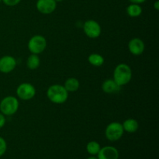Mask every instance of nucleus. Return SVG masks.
<instances>
[{"instance_id": "nucleus-13", "label": "nucleus", "mask_w": 159, "mask_h": 159, "mask_svg": "<svg viewBox=\"0 0 159 159\" xmlns=\"http://www.w3.org/2000/svg\"><path fill=\"white\" fill-rule=\"evenodd\" d=\"M122 126L124 131L128 132V133H134L139 128V124H138V121L134 119H132V118L126 120L123 123Z\"/></svg>"}, {"instance_id": "nucleus-4", "label": "nucleus", "mask_w": 159, "mask_h": 159, "mask_svg": "<svg viewBox=\"0 0 159 159\" xmlns=\"http://www.w3.org/2000/svg\"><path fill=\"white\" fill-rule=\"evenodd\" d=\"M124 132L122 124L119 122H112L106 128L105 135L109 141H116L122 138Z\"/></svg>"}, {"instance_id": "nucleus-3", "label": "nucleus", "mask_w": 159, "mask_h": 159, "mask_svg": "<svg viewBox=\"0 0 159 159\" xmlns=\"http://www.w3.org/2000/svg\"><path fill=\"white\" fill-rule=\"evenodd\" d=\"M19 109V101L12 96L3 98L0 102V111L5 116H11L17 112Z\"/></svg>"}, {"instance_id": "nucleus-18", "label": "nucleus", "mask_w": 159, "mask_h": 159, "mask_svg": "<svg viewBox=\"0 0 159 159\" xmlns=\"http://www.w3.org/2000/svg\"><path fill=\"white\" fill-rule=\"evenodd\" d=\"M100 149H101L100 144L95 141H89L86 145L87 152H88L90 155H92V156L97 155V154L99 153Z\"/></svg>"}, {"instance_id": "nucleus-19", "label": "nucleus", "mask_w": 159, "mask_h": 159, "mask_svg": "<svg viewBox=\"0 0 159 159\" xmlns=\"http://www.w3.org/2000/svg\"><path fill=\"white\" fill-rule=\"evenodd\" d=\"M7 149V144L5 139L2 137H0V157L2 156L6 152Z\"/></svg>"}, {"instance_id": "nucleus-26", "label": "nucleus", "mask_w": 159, "mask_h": 159, "mask_svg": "<svg viewBox=\"0 0 159 159\" xmlns=\"http://www.w3.org/2000/svg\"><path fill=\"white\" fill-rule=\"evenodd\" d=\"M2 2V0H0V2Z\"/></svg>"}, {"instance_id": "nucleus-1", "label": "nucleus", "mask_w": 159, "mask_h": 159, "mask_svg": "<svg viewBox=\"0 0 159 159\" xmlns=\"http://www.w3.org/2000/svg\"><path fill=\"white\" fill-rule=\"evenodd\" d=\"M132 79V71L127 64H120L115 68L113 71V80L120 86H123L130 82Z\"/></svg>"}, {"instance_id": "nucleus-7", "label": "nucleus", "mask_w": 159, "mask_h": 159, "mask_svg": "<svg viewBox=\"0 0 159 159\" xmlns=\"http://www.w3.org/2000/svg\"><path fill=\"white\" fill-rule=\"evenodd\" d=\"M83 30L87 37L92 39H95L100 36L101 26L98 22L93 20H89L85 21L84 23Z\"/></svg>"}, {"instance_id": "nucleus-15", "label": "nucleus", "mask_w": 159, "mask_h": 159, "mask_svg": "<svg viewBox=\"0 0 159 159\" xmlns=\"http://www.w3.org/2000/svg\"><path fill=\"white\" fill-rule=\"evenodd\" d=\"M40 65V59L37 54H32L26 60V66L29 69L35 70L39 68Z\"/></svg>"}, {"instance_id": "nucleus-24", "label": "nucleus", "mask_w": 159, "mask_h": 159, "mask_svg": "<svg viewBox=\"0 0 159 159\" xmlns=\"http://www.w3.org/2000/svg\"><path fill=\"white\" fill-rule=\"evenodd\" d=\"M87 159H98V158H96V157H94V156H91V157H89Z\"/></svg>"}, {"instance_id": "nucleus-16", "label": "nucleus", "mask_w": 159, "mask_h": 159, "mask_svg": "<svg viewBox=\"0 0 159 159\" xmlns=\"http://www.w3.org/2000/svg\"><path fill=\"white\" fill-rule=\"evenodd\" d=\"M89 63L95 67H100L104 64V57L99 54H91L88 57Z\"/></svg>"}, {"instance_id": "nucleus-21", "label": "nucleus", "mask_w": 159, "mask_h": 159, "mask_svg": "<svg viewBox=\"0 0 159 159\" xmlns=\"http://www.w3.org/2000/svg\"><path fill=\"white\" fill-rule=\"evenodd\" d=\"M5 124H6V117H5V115L0 113V128L4 127Z\"/></svg>"}, {"instance_id": "nucleus-14", "label": "nucleus", "mask_w": 159, "mask_h": 159, "mask_svg": "<svg viewBox=\"0 0 159 159\" xmlns=\"http://www.w3.org/2000/svg\"><path fill=\"white\" fill-rule=\"evenodd\" d=\"M80 86L79 80L75 78H68L65 82L64 87L68 93H75L77 91Z\"/></svg>"}, {"instance_id": "nucleus-8", "label": "nucleus", "mask_w": 159, "mask_h": 159, "mask_svg": "<svg viewBox=\"0 0 159 159\" xmlns=\"http://www.w3.org/2000/svg\"><path fill=\"white\" fill-rule=\"evenodd\" d=\"M16 66V60L12 56L6 55L0 58V72L7 74L13 71Z\"/></svg>"}, {"instance_id": "nucleus-2", "label": "nucleus", "mask_w": 159, "mask_h": 159, "mask_svg": "<svg viewBox=\"0 0 159 159\" xmlns=\"http://www.w3.org/2000/svg\"><path fill=\"white\" fill-rule=\"evenodd\" d=\"M47 96L51 102L55 104H62L66 102L68 97V92L65 89L64 85H52L48 89Z\"/></svg>"}, {"instance_id": "nucleus-6", "label": "nucleus", "mask_w": 159, "mask_h": 159, "mask_svg": "<svg viewBox=\"0 0 159 159\" xmlns=\"http://www.w3.org/2000/svg\"><path fill=\"white\" fill-rule=\"evenodd\" d=\"M16 95L22 100L32 99L36 95V89L30 83H22L17 87Z\"/></svg>"}, {"instance_id": "nucleus-17", "label": "nucleus", "mask_w": 159, "mask_h": 159, "mask_svg": "<svg viewBox=\"0 0 159 159\" xmlns=\"http://www.w3.org/2000/svg\"><path fill=\"white\" fill-rule=\"evenodd\" d=\"M127 13L130 17H138L142 13V8L138 4H130L127 7Z\"/></svg>"}, {"instance_id": "nucleus-23", "label": "nucleus", "mask_w": 159, "mask_h": 159, "mask_svg": "<svg viewBox=\"0 0 159 159\" xmlns=\"http://www.w3.org/2000/svg\"><path fill=\"white\" fill-rule=\"evenodd\" d=\"M154 8H155V10H159V1H156L154 3Z\"/></svg>"}, {"instance_id": "nucleus-9", "label": "nucleus", "mask_w": 159, "mask_h": 159, "mask_svg": "<svg viewBox=\"0 0 159 159\" xmlns=\"http://www.w3.org/2000/svg\"><path fill=\"white\" fill-rule=\"evenodd\" d=\"M37 9L42 14H51L57 7V2L54 0H37Z\"/></svg>"}, {"instance_id": "nucleus-22", "label": "nucleus", "mask_w": 159, "mask_h": 159, "mask_svg": "<svg viewBox=\"0 0 159 159\" xmlns=\"http://www.w3.org/2000/svg\"><path fill=\"white\" fill-rule=\"evenodd\" d=\"M131 3H134V4H141V3H144L146 0H129Z\"/></svg>"}, {"instance_id": "nucleus-11", "label": "nucleus", "mask_w": 159, "mask_h": 159, "mask_svg": "<svg viewBox=\"0 0 159 159\" xmlns=\"http://www.w3.org/2000/svg\"><path fill=\"white\" fill-rule=\"evenodd\" d=\"M145 48L144 41L140 38H133L128 43V49L133 55L139 56L143 54Z\"/></svg>"}, {"instance_id": "nucleus-5", "label": "nucleus", "mask_w": 159, "mask_h": 159, "mask_svg": "<svg viewBox=\"0 0 159 159\" xmlns=\"http://www.w3.org/2000/svg\"><path fill=\"white\" fill-rule=\"evenodd\" d=\"M47 48V40L41 35H35L30 39L28 42V49L32 54H39Z\"/></svg>"}, {"instance_id": "nucleus-12", "label": "nucleus", "mask_w": 159, "mask_h": 159, "mask_svg": "<svg viewBox=\"0 0 159 159\" xmlns=\"http://www.w3.org/2000/svg\"><path fill=\"white\" fill-rule=\"evenodd\" d=\"M120 86L116 83L113 79H107L102 84V91L107 94H113V93H117L120 90Z\"/></svg>"}, {"instance_id": "nucleus-20", "label": "nucleus", "mask_w": 159, "mask_h": 159, "mask_svg": "<svg viewBox=\"0 0 159 159\" xmlns=\"http://www.w3.org/2000/svg\"><path fill=\"white\" fill-rule=\"evenodd\" d=\"M21 0H2L5 5L7 6H15L20 2Z\"/></svg>"}, {"instance_id": "nucleus-25", "label": "nucleus", "mask_w": 159, "mask_h": 159, "mask_svg": "<svg viewBox=\"0 0 159 159\" xmlns=\"http://www.w3.org/2000/svg\"><path fill=\"white\" fill-rule=\"evenodd\" d=\"M54 1H55L56 2H62L63 0H54Z\"/></svg>"}, {"instance_id": "nucleus-10", "label": "nucleus", "mask_w": 159, "mask_h": 159, "mask_svg": "<svg viewBox=\"0 0 159 159\" xmlns=\"http://www.w3.org/2000/svg\"><path fill=\"white\" fill-rule=\"evenodd\" d=\"M98 159H118L119 152L116 148L113 146H105L101 148L100 151L97 154Z\"/></svg>"}]
</instances>
